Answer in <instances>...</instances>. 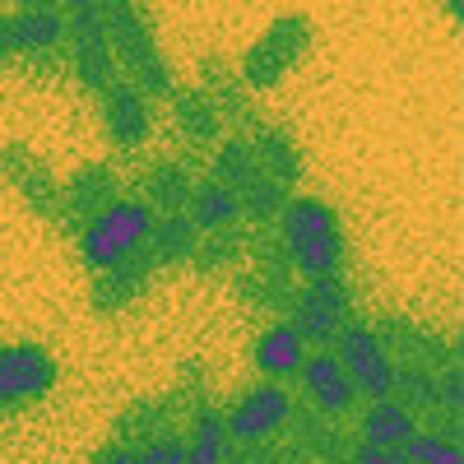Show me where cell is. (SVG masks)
<instances>
[{"mask_svg": "<svg viewBox=\"0 0 464 464\" xmlns=\"http://www.w3.org/2000/svg\"><path fill=\"white\" fill-rule=\"evenodd\" d=\"M98 5H102L107 47H111L116 65L126 70V80L149 98H168L177 89V80H172V65L163 56V43H159V28H153L149 5L144 0H98Z\"/></svg>", "mask_w": 464, "mask_h": 464, "instance_id": "1", "label": "cell"}, {"mask_svg": "<svg viewBox=\"0 0 464 464\" xmlns=\"http://www.w3.org/2000/svg\"><path fill=\"white\" fill-rule=\"evenodd\" d=\"M279 237H284V256L293 260L297 275L321 279V275H343V223L339 209L321 196H288L279 209Z\"/></svg>", "mask_w": 464, "mask_h": 464, "instance_id": "2", "label": "cell"}, {"mask_svg": "<svg viewBox=\"0 0 464 464\" xmlns=\"http://www.w3.org/2000/svg\"><path fill=\"white\" fill-rule=\"evenodd\" d=\"M153 218H159V209H153L144 196H116V200H107L80 227V260H84V269L98 275V269L144 251L149 232H153Z\"/></svg>", "mask_w": 464, "mask_h": 464, "instance_id": "3", "label": "cell"}, {"mask_svg": "<svg viewBox=\"0 0 464 464\" xmlns=\"http://www.w3.org/2000/svg\"><path fill=\"white\" fill-rule=\"evenodd\" d=\"M306 47H312V19L306 14H279L246 47V56L237 65V80L246 89H275L284 74L306 56Z\"/></svg>", "mask_w": 464, "mask_h": 464, "instance_id": "4", "label": "cell"}, {"mask_svg": "<svg viewBox=\"0 0 464 464\" xmlns=\"http://www.w3.org/2000/svg\"><path fill=\"white\" fill-rule=\"evenodd\" d=\"M65 37H70V65L80 74V84L98 98L102 89H111L121 80L116 70V56L107 47V33H102V5L98 0H65Z\"/></svg>", "mask_w": 464, "mask_h": 464, "instance_id": "5", "label": "cell"}, {"mask_svg": "<svg viewBox=\"0 0 464 464\" xmlns=\"http://www.w3.org/2000/svg\"><path fill=\"white\" fill-rule=\"evenodd\" d=\"M334 343H339V353H334V358L343 362V372H348V381H353V391H358V395H367V400L395 395V367H400V362L385 353L381 334H376L367 321L348 316V321L339 325Z\"/></svg>", "mask_w": 464, "mask_h": 464, "instance_id": "6", "label": "cell"}, {"mask_svg": "<svg viewBox=\"0 0 464 464\" xmlns=\"http://www.w3.org/2000/svg\"><path fill=\"white\" fill-rule=\"evenodd\" d=\"M293 395L284 391L279 381H256L246 391L227 404L223 422H227V437L232 446H256V441H269L284 422L293 418Z\"/></svg>", "mask_w": 464, "mask_h": 464, "instance_id": "7", "label": "cell"}, {"mask_svg": "<svg viewBox=\"0 0 464 464\" xmlns=\"http://www.w3.org/2000/svg\"><path fill=\"white\" fill-rule=\"evenodd\" d=\"M348 316H353V293H348L343 275L306 279V288L293 297V325L306 343H316V348H330Z\"/></svg>", "mask_w": 464, "mask_h": 464, "instance_id": "8", "label": "cell"}, {"mask_svg": "<svg viewBox=\"0 0 464 464\" xmlns=\"http://www.w3.org/2000/svg\"><path fill=\"white\" fill-rule=\"evenodd\" d=\"M61 362L43 343H5L0 348V409H19L56 391Z\"/></svg>", "mask_w": 464, "mask_h": 464, "instance_id": "9", "label": "cell"}, {"mask_svg": "<svg viewBox=\"0 0 464 464\" xmlns=\"http://www.w3.org/2000/svg\"><path fill=\"white\" fill-rule=\"evenodd\" d=\"M0 172H5L10 186L28 200V209H37L47 223L65 227V181L37 159V153H28L24 144H5V153H0Z\"/></svg>", "mask_w": 464, "mask_h": 464, "instance_id": "10", "label": "cell"}, {"mask_svg": "<svg viewBox=\"0 0 464 464\" xmlns=\"http://www.w3.org/2000/svg\"><path fill=\"white\" fill-rule=\"evenodd\" d=\"M98 111H102L107 140L121 149V153L140 149L149 140V130H153V98L140 93L130 80H116L111 89H102L98 93Z\"/></svg>", "mask_w": 464, "mask_h": 464, "instance_id": "11", "label": "cell"}, {"mask_svg": "<svg viewBox=\"0 0 464 464\" xmlns=\"http://www.w3.org/2000/svg\"><path fill=\"white\" fill-rule=\"evenodd\" d=\"M65 14L61 10H14L0 14V61L14 56H47L65 43Z\"/></svg>", "mask_w": 464, "mask_h": 464, "instance_id": "12", "label": "cell"}, {"mask_svg": "<svg viewBox=\"0 0 464 464\" xmlns=\"http://www.w3.org/2000/svg\"><path fill=\"white\" fill-rule=\"evenodd\" d=\"M297 376H302V391H306V400L316 404L321 418H343L348 409L358 404L353 381H348L343 362L330 353V348H316V353H306L302 367H297Z\"/></svg>", "mask_w": 464, "mask_h": 464, "instance_id": "13", "label": "cell"}, {"mask_svg": "<svg viewBox=\"0 0 464 464\" xmlns=\"http://www.w3.org/2000/svg\"><path fill=\"white\" fill-rule=\"evenodd\" d=\"M153 256L149 251H135V256H126V260H116V265H107V269H98L93 275V312L98 316H116V312H126V306L149 288V279H153Z\"/></svg>", "mask_w": 464, "mask_h": 464, "instance_id": "14", "label": "cell"}, {"mask_svg": "<svg viewBox=\"0 0 464 464\" xmlns=\"http://www.w3.org/2000/svg\"><path fill=\"white\" fill-rule=\"evenodd\" d=\"M306 353H312V348H306V339L297 334V325L293 321H275V325L260 330V339L251 348V362H256V372L265 381H288V376H297Z\"/></svg>", "mask_w": 464, "mask_h": 464, "instance_id": "15", "label": "cell"}, {"mask_svg": "<svg viewBox=\"0 0 464 464\" xmlns=\"http://www.w3.org/2000/svg\"><path fill=\"white\" fill-rule=\"evenodd\" d=\"M422 428L418 422V409L409 400H395V395H381L372 400V409L362 413V441L367 446H385V450H404L413 441V432Z\"/></svg>", "mask_w": 464, "mask_h": 464, "instance_id": "16", "label": "cell"}, {"mask_svg": "<svg viewBox=\"0 0 464 464\" xmlns=\"http://www.w3.org/2000/svg\"><path fill=\"white\" fill-rule=\"evenodd\" d=\"M107 200H116V172L107 163H84L65 181V227L80 232Z\"/></svg>", "mask_w": 464, "mask_h": 464, "instance_id": "17", "label": "cell"}, {"mask_svg": "<svg viewBox=\"0 0 464 464\" xmlns=\"http://www.w3.org/2000/svg\"><path fill=\"white\" fill-rule=\"evenodd\" d=\"M168 102H172V121H177V130H181L190 144L209 149V144L223 135V111L214 107V98H209L205 89H172Z\"/></svg>", "mask_w": 464, "mask_h": 464, "instance_id": "18", "label": "cell"}, {"mask_svg": "<svg viewBox=\"0 0 464 464\" xmlns=\"http://www.w3.org/2000/svg\"><path fill=\"white\" fill-rule=\"evenodd\" d=\"M251 149H256L260 168L275 177L279 186L293 190V186L302 181V172H306L302 149H297V140H293L284 126H251Z\"/></svg>", "mask_w": 464, "mask_h": 464, "instance_id": "19", "label": "cell"}, {"mask_svg": "<svg viewBox=\"0 0 464 464\" xmlns=\"http://www.w3.org/2000/svg\"><path fill=\"white\" fill-rule=\"evenodd\" d=\"M196 246H200V227L190 223V214H163L153 218V232H149V256L153 265H181V260H196Z\"/></svg>", "mask_w": 464, "mask_h": 464, "instance_id": "20", "label": "cell"}, {"mask_svg": "<svg viewBox=\"0 0 464 464\" xmlns=\"http://www.w3.org/2000/svg\"><path fill=\"white\" fill-rule=\"evenodd\" d=\"M190 190H196V177H190V168L177 163V159H159L144 177V200L163 214H186Z\"/></svg>", "mask_w": 464, "mask_h": 464, "instance_id": "21", "label": "cell"}, {"mask_svg": "<svg viewBox=\"0 0 464 464\" xmlns=\"http://www.w3.org/2000/svg\"><path fill=\"white\" fill-rule=\"evenodd\" d=\"M190 223H196L200 232H218V227H232L242 223V200L232 196V190L223 181H196V190H190V205H186Z\"/></svg>", "mask_w": 464, "mask_h": 464, "instance_id": "22", "label": "cell"}, {"mask_svg": "<svg viewBox=\"0 0 464 464\" xmlns=\"http://www.w3.org/2000/svg\"><path fill=\"white\" fill-rule=\"evenodd\" d=\"M227 459H232V437L223 413L200 409L186 432V464H227Z\"/></svg>", "mask_w": 464, "mask_h": 464, "instance_id": "23", "label": "cell"}, {"mask_svg": "<svg viewBox=\"0 0 464 464\" xmlns=\"http://www.w3.org/2000/svg\"><path fill=\"white\" fill-rule=\"evenodd\" d=\"M265 168H260V159H256V149H251V140H227L223 149H214V163H209V177L214 181H223L232 196H242V190L260 177Z\"/></svg>", "mask_w": 464, "mask_h": 464, "instance_id": "24", "label": "cell"}, {"mask_svg": "<svg viewBox=\"0 0 464 464\" xmlns=\"http://www.w3.org/2000/svg\"><path fill=\"white\" fill-rule=\"evenodd\" d=\"M205 93H209L214 107L227 111L237 126H256V111H251V102H246V84H242L223 61H205Z\"/></svg>", "mask_w": 464, "mask_h": 464, "instance_id": "25", "label": "cell"}, {"mask_svg": "<svg viewBox=\"0 0 464 464\" xmlns=\"http://www.w3.org/2000/svg\"><path fill=\"white\" fill-rule=\"evenodd\" d=\"M237 200H242V214H251L256 223H269V218H279V209H284V200H288V186H279L269 172H260Z\"/></svg>", "mask_w": 464, "mask_h": 464, "instance_id": "26", "label": "cell"}, {"mask_svg": "<svg viewBox=\"0 0 464 464\" xmlns=\"http://www.w3.org/2000/svg\"><path fill=\"white\" fill-rule=\"evenodd\" d=\"M242 251H246V232H242V223H232V227H218V232H200L196 260L205 269H218V265H232Z\"/></svg>", "mask_w": 464, "mask_h": 464, "instance_id": "27", "label": "cell"}, {"mask_svg": "<svg viewBox=\"0 0 464 464\" xmlns=\"http://www.w3.org/2000/svg\"><path fill=\"white\" fill-rule=\"evenodd\" d=\"M135 459L140 464H186V437L177 428H159L135 441Z\"/></svg>", "mask_w": 464, "mask_h": 464, "instance_id": "28", "label": "cell"}, {"mask_svg": "<svg viewBox=\"0 0 464 464\" xmlns=\"http://www.w3.org/2000/svg\"><path fill=\"white\" fill-rule=\"evenodd\" d=\"M404 459L409 464H464L455 437H441V432H413V441L404 446Z\"/></svg>", "mask_w": 464, "mask_h": 464, "instance_id": "29", "label": "cell"}, {"mask_svg": "<svg viewBox=\"0 0 464 464\" xmlns=\"http://www.w3.org/2000/svg\"><path fill=\"white\" fill-rule=\"evenodd\" d=\"M353 464H409V459H404V450H385V446H367L362 441L353 450Z\"/></svg>", "mask_w": 464, "mask_h": 464, "instance_id": "30", "label": "cell"}, {"mask_svg": "<svg viewBox=\"0 0 464 464\" xmlns=\"http://www.w3.org/2000/svg\"><path fill=\"white\" fill-rule=\"evenodd\" d=\"M93 464H140V459H135V446L130 441H111V446H102L93 455Z\"/></svg>", "mask_w": 464, "mask_h": 464, "instance_id": "31", "label": "cell"}, {"mask_svg": "<svg viewBox=\"0 0 464 464\" xmlns=\"http://www.w3.org/2000/svg\"><path fill=\"white\" fill-rule=\"evenodd\" d=\"M61 0H19V10H56Z\"/></svg>", "mask_w": 464, "mask_h": 464, "instance_id": "32", "label": "cell"}, {"mask_svg": "<svg viewBox=\"0 0 464 464\" xmlns=\"http://www.w3.org/2000/svg\"><path fill=\"white\" fill-rule=\"evenodd\" d=\"M441 5H446V10H450V14L459 19V10H464V0H441Z\"/></svg>", "mask_w": 464, "mask_h": 464, "instance_id": "33", "label": "cell"}]
</instances>
